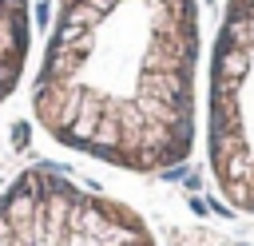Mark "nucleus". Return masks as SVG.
Wrapping results in <instances>:
<instances>
[{"mask_svg":"<svg viewBox=\"0 0 254 246\" xmlns=\"http://www.w3.org/2000/svg\"><path fill=\"white\" fill-rule=\"evenodd\" d=\"M194 0H56L32 115L83 159L163 175L194 147Z\"/></svg>","mask_w":254,"mask_h":246,"instance_id":"nucleus-1","label":"nucleus"},{"mask_svg":"<svg viewBox=\"0 0 254 246\" xmlns=\"http://www.w3.org/2000/svg\"><path fill=\"white\" fill-rule=\"evenodd\" d=\"M0 246H159V238L123 198L36 163L0 190Z\"/></svg>","mask_w":254,"mask_h":246,"instance_id":"nucleus-2","label":"nucleus"},{"mask_svg":"<svg viewBox=\"0 0 254 246\" xmlns=\"http://www.w3.org/2000/svg\"><path fill=\"white\" fill-rule=\"evenodd\" d=\"M206 167L218 198L254 214V0H226L210 48Z\"/></svg>","mask_w":254,"mask_h":246,"instance_id":"nucleus-3","label":"nucleus"},{"mask_svg":"<svg viewBox=\"0 0 254 246\" xmlns=\"http://www.w3.org/2000/svg\"><path fill=\"white\" fill-rule=\"evenodd\" d=\"M32 52V8L28 0H0V107L24 79Z\"/></svg>","mask_w":254,"mask_h":246,"instance_id":"nucleus-4","label":"nucleus"}]
</instances>
